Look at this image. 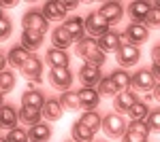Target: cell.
Returning a JSON list of instances; mask_svg holds the SVG:
<instances>
[{
	"label": "cell",
	"instance_id": "obj_1",
	"mask_svg": "<svg viewBox=\"0 0 160 142\" xmlns=\"http://www.w3.org/2000/svg\"><path fill=\"white\" fill-rule=\"evenodd\" d=\"M86 34L88 36H92V38H96L98 40L102 34H107L111 30V25H109V21L100 15L98 11H92V13H88L86 17Z\"/></svg>",
	"mask_w": 160,
	"mask_h": 142
},
{
	"label": "cell",
	"instance_id": "obj_2",
	"mask_svg": "<svg viewBox=\"0 0 160 142\" xmlns=\"http://www.w3.org/2000/svg\"><path fill=\"white\" fill-rule=\"evenodd\" d=\"M100 130L105 131L107 138H122L126 134V121H124L122 115L118 112H109L102 117V127Z\"/></svg>",
	"mask_w": 160,
	"mask_h": 142
},
{
	"label": "cell",
	"instance_id": "obj_3",
	"mask_svg": "<svg viewBox=\"0 0 160 142\" xmlns=\"http://www.w3.org/2000/svg\"><path fill=\"white\" fill-rule=\"evenodd\" d=\"M22 25H24V30H34V32H43V34L49 30V21L38 9H30L22 17Z\"/></svg>",
	"mask_w": 160,
	"mask_h": 142
},
{
	"label": "cell",
	"instance_id": "obj_4",
	"mask_svg": "<svg viewBox=\"0 0 160 142\" xmlns=\"http://www.w3.org/2000/svg\"><path fill=\"white\" fill-rule=\"evenodd\" d=\"M73 81H75V76H73V72H71V68H51L49 70V83L53 89L68 91Z\"/></svg>",
	"mask_w": 160,
	"mask_h": 142
},
{
	"label": "cell",
	"instance_id": "obj_5",
	"mask_svg": "<svg viewBox=\"0 0 160 142\" xmlns=\"http://www.w3.org/2000/svg\"><path fill=\"white\" fill-rule=\"evenodd\" d=\"M115 55H118V64H120V68L126 70V68H130V66H137V64H139V59H141V51H139L137 45L124 43Z\"/></svg>",
	"mask_w": 160,
	"mask_h": 142
},
{
	"label": "cell",
	"instance_id": "obj_6",
	"mask_svg": "<svg viewBox=\"0 0 160 142\" xmlns=\"http://www.w3.org/2000/svg\"><path fill=\"white\" fill-rule=\"evenodd\" d=\"M122 38L130 45H143L149 38V28L145 24H128L126 25V32L122 34Z\"/></svg>",
	"mask_w": 160,
	"mask_h": 142
},
{
	"label": "cell",
	"instance_id": "obj_7",
	"mask_svg": "<svg viewBox=\"0 0 160 142\" xmlns=\"http://www.w3.org/2000/svg\"><path fill=\"white\" fill-rule=\"evenodd\" d=\"M77 79L83 87H98V83L102 81V70L98 66H90V64H83L79 72H77Z\"/></svg>",
	"mask_w": 160,
	"mask_h": 142
},
{
	"label": "cell",
	"instance_id": "obj_8",
	"mask_svg": "<svg viewBox=\"0 0 160 142\" xmlns=\"http://www.w3.org/2000/svg\"><path fill=\"white\" fill-rule=\"evenodd\" d=\"M128 17H130V24H145L152 13V2H143V0H135L128 4Z\"/></svg>",
	"mask_w": 160,
	"mask_h": 142
},
{
	"label": "cell",
	"instance_id": "obj_9",
	"mask_svg": "<svg viewBox=\"0 0 160 142\" xmlns=\"http://www.w3.org/2000/svg\"><path fill=\"white\" fill-rule=\"evenodd\" d=\"M156 76L152 74L149 68H141V70H137L132 74V87H135L137 91H154V87H156Z\"/></svg>",
	"mask_w": 160,
	"mask_h": 142
},
{
	"label": "cell",
	"instance_id": "obj_10",
	"mask_svg": "<svg viewBox=\"0 0 160 142\" xmlns=\"http://www.w3.org/2000/svg\"><path fill=\"white\" fill-rule=\"evenodd\" d=\"M124 45V38L120 32H115V30H109L107 34H102L98 38V49L107 55V53H118L120 47Z\"/></svg>",
	"mask_w": 160,
	"mask_h": 142
},
{
	"label": "cell",
	"instance_id": "obj_11",
	"mask_svg": "<svg viewBox=\"0 0 160 142\" xmlns=\"http://www.w3.org/2000/svg\"><path fill=\"white\" fill-rule=\"evenodd\" d=\"M98 13L109 21V25H115V24H120L122 21V17H124V7L120 4V2H113V0H109V2H102L100 4V9Z\"/></svg>",
	"mask_w": 160,
	"mask_h": 142
},
{
	"label": "cell",
	"instance_id": "obj_12",
	"mask_svg": "<svg viewBox=\"0 0 160 142\" xmlns=\"http://www.w3.org/2000/svg\"><path fill=\"white\" fill-rule=\"evenodd\" d=\"M77 98L83 110H96V106L100 104V94L96 87H81L77 91Z\"/></svg>",
	"mask_w": 160,
	"mask_h": 142
},
{
	"label": "cell",
	"instance_id": "obj_13",
	"mask_svg": "<svg viewBox=\"0 0 160 142\" xmlns=\"http://www.w3.org/2000/svg\"><path fill=\"white\" fill-rule=\"evenodd\" d=\"M19 70H22L24 76L30 79V83H41V76H43V62H41V57H37V55L32 53L30 59L26 62Z\"/></svg>",
	"mask_w": 160,
	"mask_h": 142
},
{
	"label": "cell",
	"instance_id": "obj_14",
	"mask_svg": "<svg viewBox=\"0 0 160 142\" xmlns=\"http://www.w3.org/2000/svg\"><path fill=\"white\" fill-rule=\"evenodd\" d=\"M19 121V110L13 104H2L0 106V130H15Z\"/></svg>",
	"mask_w": 160,
	"mask_h": 142
},
{
	"label": "cell",
	"instance_id": "obj_15",
	"mask_svg": "<svg viewBox=\"0 0 160 142\" xmlns=\"http://www.w3.org/2000/svg\"><path fill=\"white\" fill-rule=\"evenodd\" d=\"M62 28L71 34V38H73L75 43H79L81 38L88 36L86 34V19H83V17H77V15H75V17H68V19L62 24Z\"/></svg>",
	"mask_w": 160,
	"mask_h": 142
},
{
	"label": "cell",
	"instance_id": "obj_16",
	"mask_svg": "<svg viewBox=\"0 0 160 142\" xmlns=\"http://www.w3.org/2000/svg\"><path fill=\"white\" fill-rule=\"evenodd\" d=\"M41 13L45 15V19L47 21H66V9H64V4L58 2V0H49V2H45L43 7H41Z\"/></svg>",
	"mask_w": 160,
	"mask_h": 142
},
{
	"label": "cell",
	"instance_id": "obj_17",
	"mask_svg": "<svg viewBox=\"0 0 160 142\" xmlns=\"http://www.w3.org/2000/svg\"><path fill=\"white\" fill-rule=\"evenodd\" d=\"M137 102H139V98L132 89H128V91H120V94L115 95V100H113V106L118 112H128L130 108L135 106Z\"/></svg>",
	"mask_w": 160,
	"mask_h": 142
},
{
	"label": "cell",
	"instance_id": "obj_18",
	"mask_svg": "<svg viewBox=\"0 0 160 142\" xmlns=\"http://www.w3.org/2000/svg\"><path fill=\"white\" fill-rule=\"evenodd\" d=\"M45 62L49 64L51 68H68L71 57H68V53H66V51L51 47V49H47V53H45Z\"/></svg>",
	"mask_w": 160,
	"mask_h": 142
},
{
	"label": "cell",
	"instance_id": "obj_19",
	"mask_svg": "<svg viewBox=\"0 0 160 142\" xmlns=\"http://www.w3.org/2000/svg\"><path fill=\"white\" fill-rule=\"evenodd\" d=\"M45 102H47V98H45V94L41 89H26L22 94V106H32V108L43 110Z\"/></svg>",
	"mask_w": 160,
	"mask_h": 142
},
{
	"label": "cell",
	"instance_id": "obj_20",
	"mask_svg": "<svg viewBox=\"0 0 160 142\" xmlns=\"http://www.w3.org/2000/svg\"><path fill=\"white\" fill-rule=\"evenodd\" d=\"M30 55H32V53H30L28 49H24L22 45H15V47H11L9 53H7V62L11 64L13 68H22L26 62L30 59Z\"/></svg>",
	"mask_w": 160,
	"mask_h": 142
},
{
	"label": "cell",
	"instance_id": "obj_21",
	"mask_svg": "<svg viewBox=\"0 0 160 142\" xmlns=\"http://www.w3.org/2000/svg\"><path fill=\"white\" fill-rule=\"evenodd\" d=\"M41 112H43V119H47V121H58L64 115V106H62V102L58 98H49Z\"/></svg>",
	"mask_w": 160,
	"mask_h": 142
},
{
	"label": "cell",
	"instance_id": "obj_22",
	"mask_svg": "<svg viewBox=\"0 0 160 142\" xmlns=\"http://www.w3.org/2000/svg\"><path fill=\"white\" fill-rule=\"evenodd\" d=\"M43 38H45V34H43V32L24 30V32H22V47L28 49V51L32 53V51H37V49L43 45Z\"/></svg>",
	"mask_w": 160,
	"mask_h": 142
},
{
	"label": "cell",
	"instance_id": "obj_23",
	"mask_svg": "<svg viewBox=\"0 0 160 142\" xmlns=\"http://www.w3.org/2000/svg\"><path fill=\"white\" fill-rule=\"evenodd\" d=\"M28 138L30 142H49L51 140V127L49 123H37L34 127H30L28 130Z\"/></svg>",
	"mask_w": 160,
	"mask_h": 142
},
{
	"label": "cell",
	"instance_id": "obj_24",
	"mask_svg": "<svg viewBox=\"0 0 160 142\" xmlns=\"http://www.w3.org/2000/svg\"><path fill=\"white\" fill-rule=\"evenodd\" d=\"M109 79L115 83V87L120 91H128L132 87V74H128V70H124V68H115L109 74Z\"/></svg>",
	"mask_w": 160,
	"mask_h": 142
},
{
	"label": "cell",
	"instance_id": "obj_25",
	"mask_svg": "<svg viewBox=\"0 0 160 142\" xmlns=\"http://www.w3.org/2000/svg\"><path fill=\"white\" fill-rule=\"evenodd\" d=\"M75 51H77V55H79L81 59H88L94 51H98V40L92 38V36H86V38H81V40L77 43Z\"/></svg>",
	"mask_w": 160,
	"mask_h": 142
},
{
	"label": "cell",
	"instance_id": "obj_26",
	"mask_svg": "<svg viewBox=\"0 0 160 142\" xmlns=\"http://www.w3.org/2000/svg\"><path fill=\"white\" fill-rule=\"evenodd\" d=\"M51 43H53V47L56 49H62V51H66V49L73 45L75 40L71 38V34L64 30V28H53V32H51Z\"/></svg>",
	"mask_w": 160,
	"mask_h": 142
},
{
	"label": "cell",
	"instance_id": "obj_27",
	"mask_svg": "<svg viewBox=\"0 0 160 142\" xmlns=\"http://www.w3.org/2000/svg\"><path fill=\"white\" fill-rule=\"evenodd\" d=\"M41 117H43V112H41L38 108H32V106H22L19 108V121H22L24 125L34 127L37 123H41Z\"/></svg>",
	"mask_w": 160,
	"mask_h": 142
},
{
	"label": "cell",
	"instance_id": "obj_28",
	"mask_svg": "<svg viewBox=\"0 0 160 142\" xmlns=\"http://www.w3.org/2000/svg\"><path fill=\"white\" fill-rule=\"evenodd\" d=\"M71 134H73V140L75 142H94V131L88 130L83 123L75 121L73 127H71Z\"/></svg>",
	"mask_w": 160,
	"mask_h": 142
},
{
	"label": "cell",
	"instance_id": "obj_29",
	"mask_svg": "<svg viewBox=\"0 0 160 142\" xmlns=\"http://www.w3.org/2000/svg\"><path fill=\"white\" fill-rule=\"evenodd\" d=\"M79 123H83L88 130H92L94 134L102 127V117H100L98 112H94V110H86L83 115H81V119H79Z\"/></svg>",
	"mask_w": 160,
	"mask_h": 142
},
{
	"label": "cell",
	"instance_id": "obj_30",
	"mask_svg": "<svg viewBox=\"0 0 160 142\" xmlns=\"http://www.w3.org/2000/svg\"><path fill=\"white\" fill-rule=\"evenodd\" d=\"M149 110H152V108H149L148 102H141V100H139V102H137V104L130 108L126 115L130 117V121H148Z\"/></svg>",
	"mask_w": 160,
	"mask_h": 142
},
{
	"label": "cell",
	"instance_id": "obj_31",
	"mask_svg": "<svg viewBox=\"0 0 160 142\" xmlns=\"http://www.w3.org/2000/svg\"><path fill=\"white\" fill-rule=\"evenodd\" d=\"M15 72L13 70H2L0 72V94H9L15 89Z\"/></svg>",
	"mask_w": 160,
	"mask_h": 142
},
{
	"label": "cell",
	"instance_id": "obj_32",
	"mask_svg": "<svg viewBox=\"0 0 160 142\" xmlns=\"http://www.w3.org/2000/svg\"><path fill=\"white\" fill-rule=\"evenodd\" d=\"M96 89H98L100 98H102V95H105V98H115V95L120 94V89L115 87V83L111 81L109 76H102V81L98 83V87H96Z\"/></svg>",
	"mask_w": 160,
	"mask_h": 142
},
{
	"label": "cell",
	"instance_id": "obj_33",
	"mask_svg": "<svg viewBox=\"0 0 160 142\" xmlns=\"http://www.w3.org/2000/svg\"><path fill=\"white\" fill-rule=\"evenodd\" d=\"M60 102L62 106L66 108V110H77V108H81V104H79V98H77V91H62L60 95Z\"/></svg>",
	"mask_w": 160,
	"mask_h": 142
},
{
	"label": "cell",
	"instance_id": "obj_34",
	"mask_svg": "<svg viewBox=\"0 0 160 142\" xmlns=\"http://www.w3.org/2000/svg\"><path fill=\"white\" fill-rule=\"evenodd\" d=\"M126 131H132V134H141V136H149V125L148 121H130L126 125Z\"/></svg>",
	"mask_w": 160,
	"mask_h": 142
},
{
	"label": "cell",
	"instance_id": "obj_35",
	"mask_svg": "<svg viewBox=\"0 0 160 142\" xmlns=\"http://www.w3.org/2000/svg\"><path fill=\"white\" fill-rule=\"evenodd\" d=\"M7 140L9 142H30V138H28V131L24 127H15V130H11L7 134Z\"/></svg>",
	"mask_w": 160,
	"mask_h": 142
},
{
	"label": "cell",
	"instance_id": "obj_36",
	"mask_svg": "<svg viewBox=\"0 0 160 142\" xmlns=\"http://www.w3.org/2000/svg\"><path fill=\"white\" fill-rule=\"evenodd\" d=\"M148 125L152 131H156V134H160V106L154 108V110H149L148 115Z\"/></svg>",
	"mask_w": 160,
	"mask_h": 142
},
{
	"label": "cell",
	"instance_id": "obj_37",
	"mask_svg": "<svg viewBox=\"0 0 160 142\" xmlns=\"http://www.w3.org/2000/svg\"><path fill=\"white\" fill-rule=\"evenodd\" d=\"M11 32H13L11 19H9V17H2V19H0V40H7V38L11 36Z\"/></svg>",
	"mask_w": 160,
	"mask_h": 142
},
{
	"label": "cell",
	"instance_id": "obj_38",
	"mask_svg": "<svg viewBox=\"0 0 160 142\" xmlns=\"http://www.w3.org/2000/svg\"><path fill=\"white\" fill-rule=\"evenodd\" d=\"M145 25L148 28H160V9H156L154 4H152V13H149Z\"/></svg>",
	"mask_w": 160,
	"mask_h": 142
},
{
	"label": "cell",
	"instance_id": "obj_39",
	"mask_svg": "<svg viewBox=\"0 0 160 142\" xmlns=\"http://www.w3.org/2000/svg\"><path fill=\"white\" fill-rule=\"evenodd\" d=\"M122 142H148V136H141V134L126 131V134L122 136Z\"/></svg>",
	"mask_w": 160,
	"mask_h": 142
},
{
	"label": "cell",
	"instance_id": "obj_40",
	"mask_svg": "<svg viewBox=\"0 0 160 142\" xmlns=\"http://www.w3.org/2000/svg\"><path fill=\"white\" fill-rule=\"evenodd\" d=\"M149 55H152V62H154V64H156V62H160V43L152 47V51H149Z\"/></svg>",
	"mask_w": 160,
	"mask_h": 142
},
{
	"label": "cell",
	"instance_id": "obj_41",
	"mask_svg": "<svg viewBox=\"0 0 160 142\" xmlns=\"http://www.w3.org/2000/svg\"><path fill=\"white\" fill-rule=\"evenodd\" d=\"M149 70H152V74H154V76H156V81L160 83V62L152 64V68H149Z\"/></svg>",
	"mask_w": 160,
	"mask_h": 142
},
{
	"label": "cell",
	"instance_id": "obj_42",
	"mask_svg": "<svg viewBox=\"0 0 160 142\" xmlns=\"http://www.w3.org/2000/svg\"><path fill=\"white\" fill-rule=\"evenodd\" d=\"M62 4H64V9H66V11H75V9L79 7V2H77V0H68V2H62Z\"/></svg>",
	"mask_w": 160,
	"mask_h": 142
},
{
	"label": "cell",
	"instance_id": "obj_43",
	"mask_svg": "<svg viewBox=\"0 0 160 142\" xmlns=\"http://www.w3.org/2000/svg\"><path fill=\"white\" fill-rule=\"evenodd\" d=\"M15 4H17L15 0H2V2H0V7H2V9H13Z\"/></svg>",
	"mask_w": 160,
	"mask_h": 142
},
{
	"label": "cell",
	"instance_id": "obj_44",
	"mask_svg": "<svg viewBox=\"0 0 160 142\" xmlns=\"http://www.w3.org/2000/svg\"><path fill=\"white\" fill-rule=\"evenodd\" d=\"M7 64H9V62H7V55H4V53L0 51V72L7 70Z\"/></svg>",
	"mask_w": 160,
	"mask_h": 142
},
{
	"label": "cell",
	"instance_id": "obj_45",
	"mask_svg": "<svg viewBox=\"0 0 160 142\" xmlns=\"http://www.w3.org/2000/svg\"><path fill=\"white\" fill-rule=\"evenodd\" d=\"M152 95H154V98H156V100L160 102V83H156V87H154V91H152Z\"/></svg>",
	"mask_w": 160,
	"mask_h": 142
},
{
	"label": "cell",
	"instance_id": "obj_46",
	"mask_svg": "<svg viewBox=\"0 0 160 142\" xmlns=\"http://www.w3.org/2000/svg\"><path fill=\"white\" fill-rule=\"evenodd\" d=\"M4 104V94H0V106Z\"/></svg>",
	"mask_w": 160,
	"mask_h": 142
},
{
	"label": "cell",
	"instance_id": "obj_47",
	"mask_svg": "<svg viewBox=\"0 0 160 142\" xmlns=\"http://www.w3.org/2000/svg\"><path fill=\"white\" fill-rule=\"evenodd\" d=\"M0 142H9V140H7V136H0Z\"/></svg>",
	"mask_w": 160,
	"mask_h": 142
},
{
	"label": "cell",
	"instance_id": "obj_48",
	"mask_svg": "<svg viewBox=\"0 0 160 142\" xmlns=\"http://www.w3.org/2000/svg\"><path fill=\"white\" fill-rule=\"evenodd\" d=\"M2 17H4V15H2V7H0V19H2Z\"/></svg>",
	"mask_w": 160,
	"mask_h": 142
},
{
	"label": "cell",
	"instance_id": "obj_49",
	"mask_svg": "<svg viewBox=\"0 0 160 142\" xmlns=\"http://www.w3.org/2000/svg\"><path fill=\"white\" fill-rule=\"evenodd\" d=\"M68 142H75V140H68Z\"/></svg>",
	"mask_w": 160,
	"mask_h": 142
},
{
	"label": "cell",
	"instance_id": "obj_50",
	"mask_svg": "<svg viewBox=\"0 0 160 142\" xmlns=\"http://www.w3.org/2000/svg\"><path fill=\"white\" fill-rule=\"evenodd\" d=\"M98 142H102V140H98Z\"/></svg>",
	"mask_w": 160,
	"mask_h": 142
}]
</instances>
